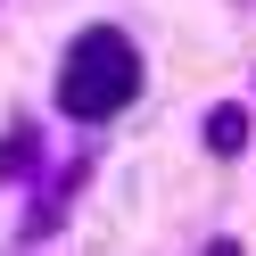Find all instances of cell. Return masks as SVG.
I'll return each instance as SVG.
<instances>
[{
	"label": "cell",
	"instance_id": "cell-1",
	"mask_svg": "<svg viewBox=\"0 0 256 256\" xmlns=\"http://www.w3.org/2000/svg\"><path fill=\"white\" fill-rule=\"evenodd\" d=\"M132 100H140V50H132V34H116V25L74 34L66 66H58V108H66L74 124H108Z\"/></svg>",
	"mask_w": 256,
	"mask_h": 256
},
{
	"label": "cell",
	"instance_id": "cell-2",
	"mask_svg": "<svg viewBox=\"0 0 256 256\" xmlns=\"http://www.w3.org/2000/svg\"><path fill=\"white\" fill-rule=\"evenodd\" d=\"M206 149H215V157H240V149H248V108H232V100L206 108Z\"/></svg>",
	"mask_w": 256,
	"mask_h": 256
},
{
	"label": "cell",
	"instance_id": "cell-3",
	"mask_svg": "<svg viewBox=\"0 0 256 256\" xmlns=\"http://www.w3.org/2000/svg\"><path fill=\"white\" fill-rule=\"evenodd\" d=\"M34 166H42V132L17 124V132L0 140V182H17V174H34Z\"/></svg>",
	"mask_w": 256,
	"mask_h": 256
}]
</instances>
